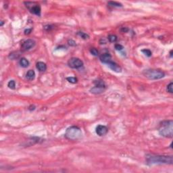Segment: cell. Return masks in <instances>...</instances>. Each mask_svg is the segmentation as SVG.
Returning a JSON list of instances; mask_svg holds the SVG:
<instances>
[{
	"mask_svg": "<svg viewBox=\"0 0 173 173\" xmlns=\"http://www.w3.org/2000/svg\"><path fill=\"white\" fill-rule=\"evenodd\" d=\"M173 83H172V82H171V83H170V84L168 85V86H167V91L169 92L170 93H172L173 91Z\"/></svg>",
	"mask_w": 173,
	"mask_h": 173,
	"instance_id": "cb8c5ba5",
	"label": "cell"
},
{
	"mask_svg": "<svg viewBox=\"0 0 173 173\" xmlns=\"http://www.w3.org/2000/svg\"><path fill=\"white\" fill-rule=\"evenodd\" d=\"M141 52H142V53H144V54L146 56H147V57H151V55H152L151 52L149 50H148V49H144V50H141Z\"/></svg>",
	"mask_w": 173,
	"mask_h": 173,
	"instance_id": "44dd1931",
	"label": "cell"
},
{
	"mask_svg": "<svg viewBox=\"0 0 173 173\" xmlns=\"http://www.w3.org/2000/svg\"><path fill=\"white\" fill-rule=\"evenodd\" d=\"M90 52H91V54L92 55H93L95 56H97L99 55V52H98L97 50L95 49V48H91V49L90 50Z\"/></svg>",
	"mask_w": 173,
	"mask_h": 173,
	"instance_id": "603a6c76",
	"label": "cell"
},
{
	"mask_svg": "<svg viewBox=\"0 0 173 173\" xmlns=\"http://www.w3.org/2000/svg\"><path fill=\"white\" fill-rule=\"evenodd\" d=\"M128 30H129V29L126 27H122L121 29H120V31H121L122 32H126Z\"/></svg>",
	"mask_w": 173,
	"mask_h": 173,
	"instance_id": "83f0119b",
	"label": "cell"
},
{
	"mask_svg": "<svg viewBox=\"0 0 173 173\" xmlns=\"http://www.w3.org/2000/svg\"><path fill=\"white\" fill-rule=\"evenodd\" d=\"M108 131V129L107 128L106 126H104V125H101V124L98 125L95 129L96 133L97 134V135H99L100 137L104 136L105 135H106Z\"/></svg>",
	"mask_w": 173,
	"mask_h": 173,
	"instance_id": "ba28073f",
	"label": "cell"
},
{
	"mask_svg": "<svg viewBox=\"0 0 173 173\" xmlns=\"http://www.w3.org/2000/svg\"><path fill=\"white\" fill-rule=\"evenodd\" d=\"M108 5H109L111 7H122V4L120 3L116 2V1H108Z\"/></svg>",
	"mask_w": 173,
	"mask_h": 173,
	"instance_id": "e0dca14e",
	"label": "cell"
},
{
	"mask_svg": "<svg viewBox=\"0 0 173 173\" xmlns=\"http://www.w3.org/2000/svg\"><path fill=\"white\" fill-rule=\"evenodd\" d=\"M68 45H70V46H76V45H77L76 42L74 41V40H72V39L68 40Z\"/></svg>",
	"mask_w": 173,
	"mask_h": 173,
	"instance_id": "484cf974",
	"label": "cell"
},
{
	"mask_svg": "<svg viewBox=\"0 0 173 173\" xmlns=\"http://www.w3.org/2000/svg\"><path fill=\"white\" fill-rule=\"evenodd\" d=\"M146 161L149 165L153 164H172L173 160L172 156H161L149 154L146 156Z\"/></svg>",
	"mask_w": 173,
	"mask_h": 173,
	"instance_id": "6da1fadb",
	"label": "cell"
},
{
	"mask_svg": "<svg viewBox=\"0 0 173 173\" xmlns=\"http://www.w3.org/2000/svg\"><path fill=\"white\" fill-rule=\"evenodd\" d=\"M66 80L68 81L69 82V83H72V84H75V83H77V81H78L76 77H67Z\"/></svg>",
	"mask_w": 173,
	"mask_h": 173,
	"instance_id": "ffe728a7",
	"label": "cell"
},
{
	"mask_svg": "<svg viewBox=\"0 0 173 173\" xmlns=\"http://www.w3.org/2000/svg\"><path fill=\"white\" fill-rule=\"evenodd\" d=\"M35 45V41L32 39H27L22 43L21 49L22 51H28L32 49Z\"/></svg>",
	"mask_w": 173,
	"mask_h": 173,
	"instance_id": "52a82bcc",
	"label": "cell"
},
{
	"mask_svg": "<svg viewBox=\"0 0 173 173\" xmlns=\"http://www.w3.org/2000/svg\"><path fill=\"white\" fill-rule=\"evenodd\" d=\"M44 29L45 30H50L51 29H54V27L52 26V25H46V26H45L44 27Z\"/></svg>",
	"mask_w": 173,
	"mask_h": 173,
	"instance_id": "4316f807",
	"label": "cell"
},
{
	"mask_svg": "<svg viewBox=\"0 0 173 173\" xmlns=\"http://www.w3.org/2000/svg\"><path fill=\"white\" fill-rule=\"evenodd\" d=\"M26 77H27V79H28L30 80V81L33 80L35 77V71H34L33 70H29L27 72V73Z\"/></svg>",
	"mask_w": 173,
	"mask_h": 173,
	"instance_id": "9a60e30c",
	"label": "cell"
},
{
	"mask_svg": "<svg viewBox=\"0 0 173 173\" xmlns=\"http://www.w3.org/2000/svg\"><path fill=\"white\" fill-rule=\"evenodd\" d=\"M68 65L70 68L73 69H79L83 66V62L81 59L77 58H72L68 60Z\"/></svg>",
	"mask_w": 173,
	"mask_h": 173,
	"instance_id": "8992f818",
	"label": "cell"
},
{
	"mask_svg": "<svg viewBox=\"0 0 173 173\" xmlns=\"http://www.w3.org/2000/svg\"><path fill=\"white\" fill-rule=\"evenodd\" d=\"M143 74L149 79L158 80L162 79L165 76V73L160 70L147 69L143 72Z\"/></svg>",
	"mask_w": 173,
	"mask_h": 173,
	"instance_id": "277c9868",
	"label": "cell"
},
{
	"mask_svg": "<svg viewBox=\"0 0 173 173\" xmlns=\"http://www.w3.org/2000/svg\"><path fill=\"white\" fill-rule=\"evenodd\" d=\"M170 56H171V58L173 57V51H172V50H171V52H170Z\"/></svg>",
	"mask_w": 173,
	"mask_h": 173,
	"instance_id": "4dcf8cb0",
	"label": "cell"
},
{
	"mask_svg": "<svg viewBox=\"0 0 173 173\" xmlns=\"http://www.w3.org/2000/svg\"><path fill=\"white\" fill-rule=\"evenodd\" d=\"M25 4L32 14L39 16H41V7H40L39 4H38V3L35 2H30V1L25 2Z\"/></svg>",
	"mask_w": 173,
	"mask_h": 173,
	"instance_id": "5b68a950",
	"label": "cell"
},
{
	"mask_svg": "<svg viewBox=\"0 0 173 173\" xmlns=\"http://www.w3.org/2000/svg\"><path fill=\"white\" fill-rule=\"evenodd\" d=\"M7 86L11 89H14L15 86H16V83L14 80H11L9 81V83H7Z\"/></svg>",
	"mask_w": 173,
	"mask_h": 173,
	"instance_id": "7402d4cb",
	"label": "cell"
},
{
	"mask_svg": "<svg viewBox=\"0 0 173 173\" xmlns=\"http://www.w3.org/2000/svg\"><path fill=\"white\" fill-rule=\"evenodd\" d=\"M65 137L69 140L76 141L82 138L83 133L79 127L76 126H72L68 128L65 133Z\"/></svg>",
	"mask_w": 173,
	"mask_h": 173,
	"instance_id": "3957f363",
	"label": "cell"
},
{
	"mask_svg": "<svg viewBox=\"0 0 173 173\" xmlns=\"http://www.w3.org/2000/svg\"><path fill=\"white\" fill-rule=\"evenodd\" d=\"M20 56V53L19 52H13L9 55V58L11 59H16L19 58Z\"/></svg>",
	"mask_w": 173,
	"mask_h": 173,
	"instance_id": "2e32d148",
	"label": "cell"
},
{
	"mask_svg": "<svg viewBox=\"0 0 173 173\" xmlns=\"http://www.w3.org/2000/svg\"><path fill=\"white\" fill-rule=\"evenodd\" d=\"M32 31V29H26L25 30V35H29L30 33Z\"/></svg>",
	"mask_w": 173,
	"mask_h": 173,
	"instance_id": "f1b7e54d",
	"label": "cell"
},
{
	"mask_svg": "<svg viewBox=\"0 0 173 173\" xmlns=\"http://www.w3.org/2000/svg\"><path fill=\"white\" fill-rule=\"evenodd\" d=\"M113 71L116 72H122V68L119 66L118 64H116V62H113V61H110L106 64Z\"/></svg>",
	"mask_w": 173,
	"mask_h": 173,
	"instance_id": "9c48e42d",
	"label": "cell"
},
{
	"mask_svg": "<svg viewBox=\"0 0 173 173\" xmlns=\"http://www.w3.org/2000/svg\"><path fill=\"white\" fill-rule=\"evenodd\" d=\"M19 63H20V66H21L22 67H23V68H27L30 64L29 61L27 59H26L25 58H20Z\"/></svg>",
	"mask_w": 173,
	"mask_h": 173,
	"instance_id": "5bb4252c",
	"label": "cell"
},
{
	"mask_svg": "<svg viewBox=\"0 0 173 173\" xmlns=\"http://www.w3.org/2000/svg\"><path fill=\"white\" fill-rule=\"evenodd\" d=\"M105 90H106L105 89H103V88H101V87H99V86H94L93 88L91 89L90 91H91V93L94 94H100L101 93H103Z\"/></svg>",
	"mask_w": 173,
	"mask_h": 173,
	"instance_id": "8fae6325",
	"label": "cell"
},
{
	"mask_svg": "<svg viewBox=\"0 0 173 173\" xmlns=\"http://www.w3.org/2000/svg\"><path fill=\"white\" fill-rule=\"evenodd\" d=\"M93 83L95 85V86H99V87H101V88H103V89H106V85L104 83V81H102V80L97 79L96 81H94Z\"/></svg>",
	"mask_w": 173,
	"mask_h": 173,
	"instance_id": "4fadbf2b",
	"label": "cell"
},
{
	"mask_svg": "<svg viewBox=\"0 0 173 173\" xmlns=\"http://www.w3.org/2000/svg\"><path fill=\"white\" fill-rule=\"evenodd\" d=\"M159 134L166 138H172L173 136V120H164L160 124L158 129Z\"/></svg>",
	"mask_w": 173,
	"mask_h": 173,
	"instance_id": "7a4b0ae2",
	"label": "cell"
},
{
	"mask_svg": "<svg viewBox=\"0 0 173 173\" xmlns=\"http://www.w3.org/2000/svg\"><path fill=\"white\" fill-rule=\"evenodd\" d=\"M35 109V106H34V105H31V106L29 108V110H30V111H31V110H34Z\"/></svg>",
	"mask_w": 173,
	"mask_h": 173,
	"instance_id": "f546056e",
	"label": "cell"
},
{
	"mask_svg": "<svg viewBox=\"0 0 173 173\" xmlns=\"http://www.w3.org/2000/svg\"><path fill=\"white\" fill-rule=\"evenodd\" d=\"M108 40L111 43L116 42L117 41V36L115 35H110L108 36Z\"/></svg>",
	"mask_w": 173,
	"mask_h": 173,
	"instance_id": "d6986e66",
	"label": "cell"
},
{
	"mask_svg": "<svg viewBox=\"0 0 173 173\" xmlns=\"http://www.w3.org/2000/svg\"><path fill=\"white\" fill-rule=\"evenodd\" d=\"M77 35L80 36V37L83 38V39H88L89 38V35H87L86 33L83 32H77Z\"/></svg>",
	"mask_w": 173,
	"mask_h": 173,
	"instance_id": "ac0fdd59",
	"label": "cell"
},
{
	"mask_svg": "<svg viewBox=\"0 0 173 173\" xmlns=\"http://www.w3.org/2000/svg\"><path fill=\"white\" fill-rule=\"evenodd\" d=\"M99 59L101 62H103L104 64H107L108 62L112 60V56L109 53H104L100 55Z\"/></svg>",
	"mask_w": 173,
	"mask_h": 173,
	"instance_id": "30bf717a",
	"label": "cell"
},
{
	"mask_svg": "<svg viewBox=\"0 0 173 173\" xmlns=\"http://www.w3.org/2000/svg\"><path fill=\"white\" fill-rule=\"evenodd\" d=\"M115 49L118 51H121L124 49V47L120 44H116L115 45Z\"/></svg>",
	"mask_w": 173,
	"mask_h": 173,
	"instance_id": "d4e9b609",
	"label": "cell"
},
{
	"mask_svg": "<svg viewBox=\"0 0 173 173\" xmlns=\"http://www.w3.org/2000/svg\"><path fill=\"white\" fill-rule=\"evenodd\" d=\"M37 68L40 72H44L47 69V66L43 62H39L37 63Z\"/></svg>",
	"mask_w": 173,
	"mask_h": 173,
	"instance_id": "7c38bea8",
	"label": "cell"
}]
</instances>
